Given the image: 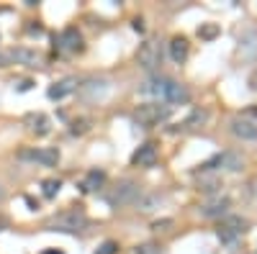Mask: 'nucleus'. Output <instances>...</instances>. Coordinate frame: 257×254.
<instances>
[{"label": "nucleus", "mask_w": 257, "mask_h": 254, "mask_svg": "<svg viewBox=\"0 0 257 254\" xmlns=\"http://www.w3.org/2000/svg\"><path fill=\"white\" fill-rule=\"evenodd\" d=\"M142 92L147 95H154V98H162L167 103H188L191 100V92H188L180 83H175L170 77H149L147 83L142 85Z\"/></svg>", "instance_id": "nucleus-1"}, {"label": "nucleus", "mask_w": 257, "mask_h": 254, "mask_svg": "<svg viewBox=\"0 0 257 254\" xmlns=\"http://www.w3.org/2000/svg\"><path fill=\"white\" fill-rule=\"evenodd\" d=\"M87 226V216L83 211H64L59 216H54L49 221V228L52 231H67V234H75V231H80Z\"/></svg>", "instance_id": "nucleus-2"}, {"label": "nucleus", "mask_w": 257, "mask_h": 254, "mask_svg": "<svg viewBox=\"0 0 257 254\" xmlns=\"http://www.w3.org/2000/svg\"><path fill=\"white\" fill-rule=\"evenodd\" d=\"M134 118H137L142 126H154V123L170 118V106H154V103H149V106H139L137 113H134Z\"/></svg>", "instance_id": "nucleus-3"}, {"label": "nucleus", "mask_w": 257, "mask_h": 254, "mask_svg": "<svg viewBox=\"0 0 257 254\" xmlns=\"http://www.w3.org/2000/svg\"><path fill=\"white\" fill-rule=\"evenodd\" d=\"M244 231H247V221H244V218L231 216V218H227V221L219 226V239L229 244V241H234L237 236H242Z\"/></svg>", "instance_id": "nucleus-4"}, {"label": "nucleus", "mask_w": 257, "mask_h": 254, "mask_svg": "<svg viewBox=\"0 0 257 254\" xmlns=\"http://www.w3.org/2000/svg\"><path fill=\"white\" fill-rule=\"evenodd\" d=\"M137 59H139V64L144 67V69H154L160 62H162V54H160V46L154 44V41H147L139 49V54H137Z\"/></svg>", "instance_id": "nucleus-5"}, {"label": "nucleus", "mask_w": 257, "mask_h": 254, "mask_svg": "<svg viewBox=\"0 0 257 254\" xmlns=\"http://www.w3.org/2000/svg\"><path fill=\"white\" fill-rule=\"evenodd\" d=\"M139 195V188H137V182H131V180H124V182H118L116 185V190L111 193V203H131L134 198Z\"/></svg>", "instance_id": "nucleus-6"}, {"label": "nucleus", "mask_w": 257, "mask_h": 254, "mask_svg": "<svg viewBox=\"0 0 257 254\" xmlns=\"http://www.w3.org/2000/svg\"><path fill=\"white\" fill-rule=\"evenodd\" d=\"M229 208H231V200L227 198V195H216L214 200H208V203L200 205V216H206V218H216V216H224Z\"/></svg>", "instance_id": "nucleus-7"}, {"label": "nucleus", "mask_w": 257, "mask_h": 254, "mask_svg": "<svg viewBox=\"0 0 257 254\" xmlns=\"http://www.w3.org/2000/svg\"><path fill=\"white\" fill-rule=\"evenodd\" d=\"M231 134L237 139H244V141H255L257 139V123L250 118H234L231 121Z\"/></svg>", "instance_id": "nucleus-8"}, {"label": "nucleus", "mask_w": 257, "mask_h": 254, "mask_svg": "<svg viewBox=\"0 0 257 254\" xmlns=\"http://www.w3.org/2000/svg\"><path fill=\"white\" fill-rule=\"evenodd\" d=\"M21 157L24 159H33V162H41L44 167H54L57 165V149H33V152H21Z\"/></svg>", "instance_id": "nucleus-9"}, {"label": "nucleus", "mask_w": 257, "mask_h": 254, "mask_svg": "<svg viewBox=\"0 0 257 254\" xmlns=\"http://www.w3.org/2000/svg\"><path fill=\"white\" fill-rule=\"evenodd\" d=\"M75 90H77V80H75V77H64V80L54 83V85L47 90V95H49L52 100H62V98L70 95V92H75Z\"/></svg>", "instance_id": "nucleus-10"}, {"label": "nucleus", "mask_w": 257, "mask_h": 254, "mask_svg": "<svg viewBox=\"0 0 257 254\" xmlns=\"http://www.w3.org/2000/svg\"><path fill=\"white\" fill-rule=\"evenodd\" d=\"M131 162H134V165H139V167H152L154 162H157V149H154V144L139 146L137 152H134Z\"/></svg>", "instance_id": "nucleus-11"}, {"label": "nucleus", "mask_w": 257, "mask_h": 254, "mask_svg": "<svg viewBox=\"0 0 257 254\" xmlns=\"http://www.w3.org/2000/svg\"><path fill=\"white\" fill-rule=\"evenodd\" d=\"M59 46H62V49H67V52L83 49V36H80V31H77V28H64L62 36H59Z\"/></svg>", "instance_id": "nucleus-12"}, {"label": "nucleus", "mask_w": 257, "mask_h": 254, "mask_svg": "<svg viewBox=\"0 0 257 254\" xmlns=\"http://www.w3.org/2000/svg\"><path fill=\"white\" fill-rule=\"evenodd\" d=\"M26 126H29V131L36 134V136L49 134V118L44 113H29L26 115Z\"/></svg>", "instance_id": "nucleus-13"}, {"label": "nucleus", "mask_w": 257, "mask_h": 254, "mask_svg": "<svg viewBox=\"0 0 257 254\" xmlns=\"http://www.w3.org/2000/svg\"><path fill=\"white\" fill-rule=\"evenodd\" d=\"M8 59H13L18 64H29V67H39L41 64V56L36 52H31V49H13V52H8Z\"/></svg>", "instance_id": "nucleus-14"}, {"label": "nucleus", "mask_w": 257, "mask_h": 254, "mask_svg": "<svg viewBox=\"0 0 257 254\" xmlns=\"http://www.w3.org/2000/svg\"><path fill=\"white\" fill-rule=\"evenodd\" d=\"M239 52L244 59H252V56L257 54V31H244L242 39H239Z\"/></svg>", "instance_id": "nucleus-15"}, {"label": "nucleus", "mask_w": 257, "mask_h": 254, "mask_svg": "<svg viewBox=\"0 0 257 254\" xmlns=\"http://www.w3.org/2000/svg\"><path fill=\"white\" fill-rule=\"evenodd\" d=\"M170 56H172L177 64H183V62L188 59V39L175 36V39L170 41Z\"/></svg>", "instance_id": "nucleus-16"}, {"label": "nucleus", "mask_w": 257, "mask_h": 254, "mask_svg": "<svg viewBox=\"0 0 257 254\" xmlns=\"http://www.w3.org/2000/svg\"><path fill=\"white\" fill-rule=\"evenodd\" d=\"M83 92L85 98H103L108 92V83L106 80H90L87 85H83Z\"/></svg>", "instance_id": "nucleus-17"}, {"label": "nucleus", "mask_w": 257, "mask_h": 254, "mask_svg": "<svg viewBox=\"0 0 257 254\" xmlns=\"http://www.w3.org/2000/svg\"><path fill=\"white\" fill-rule=\"evenodd\" d=\"M103 180H106L103 172H98V169L87 172V177L83 180V190H85V193H93V190H98L100 185H103Z\"/></svg>", "instance_id": "nucleus-18"}, {"label": "nucleus", "mask_w": 257, "mask_h": 254, "mask_svg": "<svg viewBox=\"0 0 257 254\" xmlns=\"http://www.w3.org/2000/svg\"><path fill=\"white\" fill-rule=\"evenodd\" d=\"M221 167L237 172V169H242V157L239 154H221Z\"/></svg>", "instance_id": "nucleus-19"}, {"label": "nucleus", "mask_w": 257, "mask_h": 254, "mask_svg": "<svg viewBox=\"0 0 257 254\" xmlns=\"http://www.w3.org/2000/svg\"><path fill=\"white\" fill-rule=\"evenodd\" d=\"M44 198H54V195L59 193V188H62V182L59 180H44Z\"/></svg>", "instance_id": "nucleus-20"}, {"label": "nucleus", "mask_w": 257, "mask_h": 254, "mask_svg": "<svg viewBox=\"0 0 257 254\" xmlns=\"http://www.w3.org/2000/svg\"><path fill=\"white\" fill-rule=\"evenodd\" d=\"M116 252H118V244H116V241H103L95 254H116Z\"/></svg>", "instance_id": "nucleus-21"}, {"label": "nucleus", "mask_w": 257, "mask_h": 254, "mask_svg": "<svg viewBox=\"0 0 257 254\" xmlns=\"http://www.w3.org/2000/svg\"><path fill=\"white\" fill-rule=\"evenodd\" d=\"M198 121H200V123L206 121V111H193V115L185 121V129H191V126H193V123H198Z\"/></svg>", "instance_id": "nucleus-22"}, {"label": "nucleus", "mask_w": 257, "mask_h": 254, "mask_svg": "<svg viewBox=\"0 0 257 254\" xmlns=\"http://www.w3.org/2000/svg\"><path fill=\"white\" fill-rule=\"evenodd\" d=\"M134 254H160V249L154 244H144V247H137V252Z\"/></svg>", "instance_id": "nucleus-23"}, {"label": "nucleus", "mask_w": 257, "mask_h": 254, "mask_svg": "<svg viewBox=\"0 0 257 254\" xmlns=\"http://www.w3.org/2000/svg\"><path fill=\"white\" fill-rule=\"evenodd\" d=\"M87 131V121H75L72 123V134H85Z\"/></svg>", "instance_id": "nucleus-24"}, {"label": "nucleus", "mask_w": 257, "mask_h": 254, "mask_svg": "<svg viewBox=\"0 0 257 254\" xmlns=\"http://www.w3.org/2000/svg\"><path fill=\"white\" fill-rule=\"evenodd\" d=\"M160 200V195H152V198H144L142 200V211H149V208L154 205V203H157Z\"/></svg>", "instance_id": "nucleus-25"}, {"label": "nucleus", "mask_w": 257, "mask_h": 254, "mask_svg": "<svg viewBox=\"0 0 257 254\" xmlns=\"http://www.w3.org/2000/svg\"><path fill=\"white\" fill-rule=\"evenodd\" d=\"M216 26H206V28H198V36H214Z\"/></svg>", "instance_id": "nucleus-26"}, {"label": "nucleus", "mask_w": 257, "mask_h": 254, "mask_svg": "<svg viewBox=\"0 0 257 254\" xmlns=\"http://www.w3.org/2000/svg\"><path fill=\"white\" fill-rule=\"evenodd\" d=\"M167 226H172V221H170V218H165V221H154V226H152V228H157V231H165Z\"/></svg>", "instance_id": "nucleus-27"}, {"label": "nucleus", "mask_w": 257, "mask_h": 254, "mask_svg": "<svg viewBox=\"0 0 257 254\" xmlns=\"http://www.w3.org/2000/svg\"><path fill=\"white\" fill-rule=\"evenodd\" d=\"M8 62H10V59H8V54L0 52V67H8Z\"/></svg>", "instance_id": "nucleus-28"}, {"label": "nucleus", "mask_w": 257, "mask_h": 254, "mask_svg": "<svg viewBox=\"0 0 257 254\" xmlns=\"http://www.w3.org/2000/svg\"><path fill=\"white\" fill-rule=\"evenodd\" d=\"M31 85H33V83H31V80H24V83H21V85H18V90H29Z\"/></svg>", "instance_id": "nucleus-29"}, {"label": "nucleus", "mask_w": 257, "mask_h": 254, "mask_svg": "<svg viewBox=\"0 0 257 254\" xmlns=\"http://www.w3.org/2000/svg\"><path fill=\"white\" fill-rule=\"evenodd\" d=\"M134 28H137V31H144V23H142V18H137V21H134Z\"/></svg>", "instance_id": "nucleus-30"}, {"label": "nucleus", "mask_w": 257, "mask_h": 254, "mask_svg": "<svg viewBox=\"0 0 257 254\" xmlns=\"http://www.w3.org/2000/svg\"><path fill=\"white\" fill-rule=\"evenodd\" d=\"M44 254H64V252H59V249H49V252H44Z\"/></svg>", "instance_id": "nucleus-31"}, {"label": "nucleus", "mask_w": 257, "mask_h": 254, "mask_svg": "<svg viewBox=\"0 0 257 254\" xmlns=\"http://www.w3.org/2000/svg\"><path fill=\"white\" fill-rule=\"evenodd\" d=\"M250 113H252V115H257V106H252V108H250Z\"/></svg>", "instance_id": "nucleus-32"}, {"label": "nucleus", "mask_w": 257, "mask_h": 254, "mask_svg": "<svg viewBox=\"0 0 257 254\" xmlns=\"http://www.w3.org/2000/svg\"><path fill=\"white\" fill-rule=\"evenodd\" d=\"M252 85H255V87H257V75H255V77H252Z\"/></svg>", "instance_id": "nucleus-33"}]
</instances>
